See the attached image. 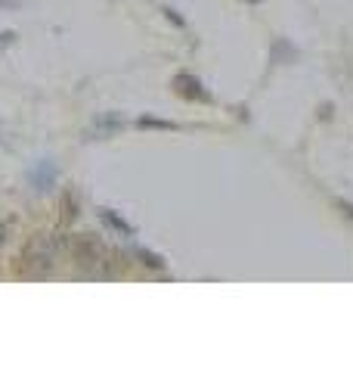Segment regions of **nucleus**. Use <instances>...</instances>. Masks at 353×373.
I'll list each match as a JSON object with an SVG mask.
<instances>
[{
    "label": "nucleus",
    "mask_w": 353,
    "mask_h": 373,
    "mask_svg": "<svg viewBox=\"0 0 353 373\" xmlns=\"http://www.w3.org/2000/svg\"><path fill=\"white\" fill-rule=\"evenodd\" d=\"M59 246H65V236L63 240H59V236H47V233L34 236V240L19 252V261H16L19 277H28V280L44 277L47 270L53 268V256H56Z\"/></svg>",
    "instance_id": "obj_1"
},
{
    "label": "nucleus",
    "mask_w": 353,
    "mask_h": 373,
    "mask_svg": "<svg viewBox=\"0 0 353 373\" xmlns=\"http://www.w3.org/2000/svg\"><path fill=\"white\" fill-rule=\"evenodd\" d=\"M65 249H68V256L75 258L77 268H87V274H93L97 268L106 265V252H109L93 233H77L72 240H65Z\"/></svg>",
    "instance_id": "obj_2"
},
{
    "label": "nucleus",
    "mask_w": 353,
    "mask_h": 373,
    "mask_svg": "<svg viewBox=\"0 0 353 373\" xmlns=\"http://www.w3.org/2000/svg\"><path fill=\"white\" fill-rule=\"evenodd\" d=\"M174 90H177V97H183V100H195V103H211V90L205 88V84L195 78V75H189V72L174 75Z\"/></svg>",
    "instance_id": "obj_3"
},
{
    "label": "nucleus",
    "mask_w": 353,
    "mask_h": 373,
    "mask_svg": "<svg viewBox=\"0 0 353 373\" xmlns=\"http://www.w3.org/2000/svg\"><path fill=\"white\" fill-rule=\"evenodd\" d=\"M28 181L34 184V190H50V186L56 184V165L44 159V162H38V168H31Z\"/></svg>",
    "instance_id": "obj_4"
},
{
    "label": "nucleus",
    "mask_w": 353,
    "mask_h": 373,
    "mask_svg": "<svg viewBox=\"0 0 353 373\" xmlns=\"http://www.w3.org/2000/svg\"><path fill=\"white\" fill-rule=\"evenodd\" d=\"M99 221L106 224V227H112L115 233H121V236H134V227L127 224L118 211H112V209H99Z\"/></svg>",
    "instance_id": "obj_5"
},
{
    "label": "nucleus",
    "mask_w": 353,
    "mask_h": 373,
    "mask_svg": "<svg viewBox=\"0 0 353 373\" xmlns=\"http://www.w3.org/2000/svg\"><path fill=\"white\" fill-rule=\"evenodd\" d=\"M270 59H273V63H295V59H298V50H295V44H291V41L276 38V41H273V50H270Z\"/></svg>",
    "instance_id": "obj_6"
},
{
    "label": "nucleus",
    "mask_w": 353,
    "mask_h": 373,
    "mask_svg": "<svg viewBox=\"0 0 353 373\" xmlns=\"http://www.w3.org/2000/svg\"><path fill=\"white\" fill-rule=\"evenodd\" d=\"M136 128H152V131H177L180 125L170 118H155V115H140L136 118Z\"/></svg>",
    "instance_id": "obj_7"
},
{
    "label": "nucleus",
    "mask_w": 353,
    "mask_h": 373,
    "mask_svg": "<svg viewBox=\"0 0 353 373\" xmlns=\"http://www.w3.org/2000/svg\"><path fill=\"white\" fill-rule=\"evenodd\" d=\"M134 258H140L149 270H165V268H168V261H165V258L155 256V252H149V249H143V246H136V249H134Z\"/></svg>",
    "instance_id": "obj_8"
},
{
    "label": "nucleus",
    "mask_w": 353,
    "mask_h": 373,
    "mask_svg": "<svg viewBox=\"0 0 353 373\" xmlns=\"http://www.w3.org/2000/svg\"><path fill=\"white\" fill-rule=\"evenodd\" d=\"M77 218V199H75V193H65V206H63V221H75Z\"/></svg>",
    "instance_id": "obj_9"
},
{
    "label": "nucleus",
    "mask_w": 353,
    "mask_h": 373,
    "mask_svg": "<svg viewBox=\"0 0 353 373\" xmlns=\"http://www.w3.org/2000/svg\"><path fill=\"white\" fill-rule=\"evenodd\" d=\"M161 13H165V19H168L170 25H177V28H186V19H183V16H180V13L174 10V6H165V10H161Z\"/></svg>",
    "instance_id": "obj_10"
},
{
    "label": "nucleus",
    "mask_w": 353,
    "mask_h": 373,
    "mask_svg": "<svg viewBox=\"0 0 353 373\" xmlns=\"http://www.w3.org/2000/svg\"><path fill=\"white\" fill-rule=\"evenodd\" d=\"M16 41V31H0V47H10Z\"/></svg>",
    "instance_id": "obj_11"
},
{
    "label": "nucleus",
    "mask_w": 353,
    "mask_h": 373,
    "mask_svg": "<svg viewBox=\"0 0 353 373\" xmlns=\"http://www.w3.org/2000/svg\"><path fill=\"white\" fill-rule=\"evenodd\" d=\"M4 233H6V227H4V224H0V243H4Z\"/></svg>",
    "instance_id": "obj_12"
},
{
    "label": "nucleus",
    "mask_w": 353,
    "mask_h": 373,
    "mask_svg": "<svg viewBox=\"0 0 353 373\" xmlns=\"http://www.w3.org/2000/svg\"><path fill=\"white\" fill-rule=\"evenodd\" d=\"M245 4H261V0H245Z\"/></svg>",
    "instance_id": "obj_13"
}]
</instances>
